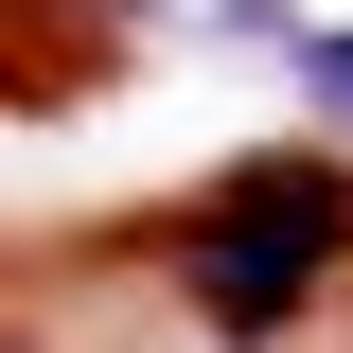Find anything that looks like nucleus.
<instances>
[{
    "label": "nucleus",
    "instance_id": "1",
    "mask_svg": "<svg viewBox=\"0 0 353 353\" xmlns=\"http://www.w3.org/2000/svg\"><path fill=\"white\" fill-rule=\"evenodd\" d=\"M159 283L212 318L230 353H283L353 283V159H230L212 194L159 230Z\"/></svg>",
    "mask_w": 353,
    "mask_h": 353
},
{
    "label": "nucleus",
    "instance_id": "2",
    "mask_svg": "<svg viewBox=\"0 0 353 353\" xmlns=\"http://www.w3.org/2000/svg\"><path fill=\"white\" fill-rule=\"evenodd\" d=\"M301 88H318V106H353V36H301Z\"/></svg>",
    "mask_w": 353,
    "mask_h": 353
}]
</instances>
